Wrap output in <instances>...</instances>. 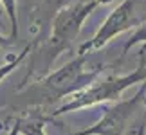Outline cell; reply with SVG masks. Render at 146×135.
Listing matches in <instances>:
<instances>
[{
  "mask_svg": "<svg viewBox=\"0 0 146 135\" xmlns=\"http://www.w3.org/2000/svg\"><path fill=\"white\" fill-rule=\"evenodd\" d=\"M144 99H146V83H143V87L139 88L135 95L105 106L103 115L92 126L69 135H123L126 132V128L130 126L133 115L137 114L139 106L143 105Z\"/></svg>",
  "mask_w": 146,
  "mask_h": 135,
  "instance_id": "cell-4",
  "label": "cell"
},
{
  "mask_svg": "<svg viewBox=\"0 0 146 135\" xmlns=\"http://www.w3.org/2000/svg\"><path fill=\"white\" fill-rule=\"evenodd\" d=\"M7 135H20V128H18V124H16V122H15V126L11 128V132H9Z\"/></svg>",
  "mask_w": 146,
  "mask_h": 135,
  "instance_id": "cell-11",
  "label": "cell"
},
{
  "mask_svg": "<svg viewBox=\"0 0 146 135\" xmlns=\"http://www.w3.org/2000/svg\"><path fill=\"white\" fill-rule=\"evenodd\" d=\"M16 124L20 128V135H47L43 119H20Z\"/></svg>",
  "mask_w": 146,
  "mask_h": 135,
  "instance_id": "cell-7",
  "label": "cell"
},
{
  "mask_svg": "<svg viewBox=\"0 0 146 135\" xmlns=\"http://www.w3.org/2000/svg\"><path fill=\"white\" fill-rule=\"evenodd\" d=\"M146 45H141V54H139V65L133 69L130 74H123V76H105L98 77L90 87H87L85 90L74 94L69 101L61 103L58 108H54V112L50 115L58 117L63 114H70V112H78L81 108H88L94 105L101 103H117L121 101V95L126 88H130L139 83H146Z\"/></svg>",
  "mask_w": 146,
  "mask_h": 135,
  "instance_id": "cell-1",
  "label": "cell"
},
{
  "mask_svg": "<svg viewBox=\"0 0 146 135\" xmlns=\"http://www.w3.org/2000/svg\"><path fill=\"white\" fill-rule=\"evenodd\" d=\"M144 124H146V117H144V122H143L141 126H139V132H137V135H144V128H146Z\"/></svg>",
  "mask_w": 146,
  "mask_h": 135,
  "instance_id": "cell-12",
  "label": "cell"
},
{
  "mask_svg": "<svg viewBox=\"0 0 146 135\" xmlns=\"http://www.w3.org/2000/svg\"><path fill=\"white\" fill-rule=\"evenodd\" d=\"M135 45H146V22L141 24V25H137V29L132 32V36L125 42L121 58H125V56L128 54V50H130L132 47H135Z\"/></svg>",
  "mask_w": 146,
  "mask_h": 135,
  "instance_id": "cell-9",
  "label": "cell"
},
{
  "mask_svg": "<svg viewBox=\"0 0 146 135\" xmlns=\"http://www.w3.org/2000/svg\"><path fill=\"white\" fill-rule=\"evenodd\" d=\"M141 25L137 15H135V0H123L117 7L105 18V22L99 25V29L94 32L90 40L83 42L78 49V54L88 56L96 50L103 49L108 42H112L115 36L125 32L132 27Z\"/></svg>",
  "mask_w": 146,
  "mask_h": 135,
  "instance_id": "cell-5",
  "label": "cell"
},
{
  "mask_svg": "<svg viewBox=\"0 0 146 135\" xmlns=\"http://www.w3.org/2000/svg\"><path fill=\"white\" fill-rule=\"evenodd\" d=\"M13 42H15V38H11L9 34L5 36V34H2V32H0V50L5 49V47H9V45L13 43Z\"/></svg>",
  "mask_w": 146,
  "mask_h": 135,
  "instance_id": "cell-10",
  "label": "cell"
},
{
  "mask_svg": "<svg viewBox=\"0 0 146 135\" xmlns=\"http://www.w3.org/2000/svg\"><path fill=\"white\" fill-rule=\"evenodd\" d=\"M31 50H33V45H27V47H25L24 50H20V52L16 54L15 58H11L9 61H5L4 65H0V83H2V81H4L5 77H7V76L11 74V72L15 70V69H18L20 63H22V61H24V60L27 58V54H29Z\"/></svg>",
  "mask_w": 146,
  "mask_h": 135,
  "instance_id": "cell-8",
  "label": "cell"
},
{
  "mask_svg": "<svg viewBox=\"0 0 146 135\" xmlns=\"http://www.w3.org/2000/svg\"><path fill=\"white\" fill-rule=\"evenodd\" d=\"M0 5L4 7L5 15L9 18V25H11L9 36L18 40V0H0Z\"/></svg>",
  "mask_w": 146,
  "mask_h": 135,
  "instance_id": "cell-6",
  "label": "cell"
},
{
  "mask_svg": "<svg viewBox=\"0 0 146 135\" xmlns=\"http://www.w3.org/2000/svg\"><path fill=\"white\" fill-rule=\"evenodd\" d=\"M87 60L88 56L76 52L70 61H67L63 67L42 77L40 81H36V85L31 90H35L38 97H42L47 103H56L60 99L72 97L74 94L90 87L105 70L103 65H94L92 69H85Z\"/></svg>",
  "mask_w": 146,
  "mask_h": 135,
  "instance_id": "cell-2",
  "label": "cell"
},
{
  "mask_svg": "<svg viewBox=\"0 0 146 135\" xmlns=\"http://www.w3.org/2000/svg\"><path fill=\"white\" fill-rule=\"evenodd\" d=\"M110 2L112 0H80V2H72L60 7L52 18V24H50L49 43L45 47L50 52V61L63 50L70 49L72 42L81 32L85 20L94 11Z\"/></svg>",
  "mask_w": 146,
  "mask_h": 135,
  "instance_id": "cell-3",
  "label": "cell"
}]
</instances>
